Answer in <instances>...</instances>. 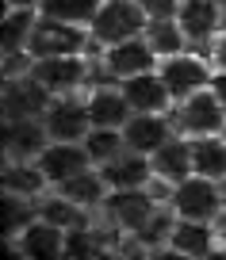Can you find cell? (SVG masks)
Here are the masks:
<instances>
[{"label": "cell", "instance_id": "21", "mask_svg": "<svg viewBox=\"0 0 226 260\" xmlns=\"http://www.w3.org/2000/svg\"><path fill=\"white\" fill-rule=\"evenodd\" d=\"M4 191L12 195H27V199H39L42 191H46V172L39 169V161H8L4 165Z\"/></svg>", "mask_w": 226, "mask_h": 260}, {"label": "cell", "instance_id": "29", "mask_svg": "<svg viewBox=\"0 0 226 260\" xmlns=\"http://www.w3.org/2000/svg\"><path fill=\"white\" fill-rule=\"evenodd\" d=\"M31 199L27 195H12L4 191V234H19L39 218V207H27Z\"/></svg>", "mask_w": 226, "mask_h": 260}, {"label": "cell", "instance_id": "6", "mask_svg": "<svg viewBox=\"0 0 226 260\" xmlns=\"http://www.w3.org/2000/svg\"><path fill=\"white\" fill-rule=\"evenodd\" d=\"M157 73L165 77V84H169L173 100H184V96H192V92L207 88V84H211V77H215L200 54H184V50H180V54L161 57Z\"/></svg>", "mask_w": 226, "mask_h": 260}, {"label": "cell", "instance_id": "4", "mask_svg": "<svg viewBox=\"0 0 226 260\" xmlns=\"http://www.w3.org/2000/svg\"><path fill=\"white\" fill-rule=\"evenodd\" d=\"M177 126L184 130V134H192V138L226 130V107L218 104V96L211 92V84L180 100V107H177Z\"/></svg>", "mask_w": 226, "mask_h": 260}, {"label": "cell", "instance_id": "7", "mask_svg": "<svg viewBox=\"0 0 226 260\" xmlns=\"http://www.w3.org/2000/svg\"><path fill=\"white\" fill-rule=\"evenodd\" d=\"M31 77L50 92V96H69L77 84H84L89 65L81 54H62V57H35Z\"/></svg>", "mask_w": 226, "mask_h": 260}, {"label": "cell", "instance_id": "3", "mask_svg": "<svg viewBox=\"0 0 226 260\" xmlns=\"http://www.w3.org/2000/svg\"><path fill=\"white\" fill-rule=\"evenodd\" d=\"M84 42H89L84 27L65 23V19H50L39 12V23H35V35L27 42V50L35 57H62V54H81Z\"/></svg>", "mask_w": 226, "mask_h": 260}, {"label": "cell", "instance_id": "26", "mask_svg": "<svg viewBox=\"0 0 226 260\" xmlns=\"http://www.w3.org/2000/svg\"><path fill=\"white\" fill-rule=\"evenodd\" d=\"M100 4H104V0H42L39 12L50 16V19H65V23H77V27H92Z\"/></svg>", "mask_w": 226, "mask_h": 260}, {"label": "cell", "instance_id": "14", "mask_svg": "<svg viewBox=\"0 0 226 260\" xmlns=\"http://www.w3.org/2000/svg\"><path fill=\"white\" fill-rule=\"evenodd\" d=\"M123 96H127L130 111H165L173 100L169 84H165V77L157 73V69H146V73L138 77H127V81H119Z\"/></svg>", "mask_w": 226, "mask_h": 260}, {"label": "cell", "instance_id": "23", "mask_svg": "<svg viewBox=\"0 0 226 260\" xmlns=\"http://www.w3.org/2000/svg\"><path fill=\"white\" fill-rule=\"evenodd\" d=\"M58 191L69 195L73 203H81V207H96V203L107 199V180H104L100 169H84L77 176H69L65 184H58Z\"/></svg>", "mask_w": 226, "mask_h": 260}, {"label": "cell", "instance_id": "18", "mask_svg": "<svg viewBox=\"0 0 226 260\" xmlns=\"http://www.w3.org/2000/svg\"><path fill=\"white\" fill-rule=\"evenodd\" d=\"M177 23L184 27L188 42H195V46L211 42V35L222 31L218 27V0H184L177 12Z\"/></svg>", "mask_w": 226, "mask_h": 260}, {"label": "cell", "instance_id": "5", "mask_svg": "<svg viewBox=\"0 0 226 260\" xmlns=\"http://www.w3.org/2000/svg\"><path fill=\"white\" fill-rule=\"evenodd\" d=\"M42 126L54 142H84V134L92 130L89 104L73 96H54L50 107L42 111Z\"/></svg>", "mask_w": 226, "mask_h": 260}, {"label": "cell", "instance_id": "2", "mask_svg": "<svg viewBox=\"0 0 226 260\" xmlns=\"http://www.w3.org/2000/svg\"><path fill=\"white\" fill-rule=\"evenodd\" d=\"M222 195H218V180H207L200 172L184 176L173 184V214L177 218H195V222H215L222 214Z\"/></svg>", "mask_w": 226, "mask_h": 260}, {"label": "cell", "instance_id": "24", "mask_svg": "<svg viewBox=\"0 0 226 260\" xmlns=\"http://www.w3.org/2000/svg\"><path fill=\"white\" fill-rule=\"evenodd\" d=\"M35 23H39V12L35 8H8L4 12V27H0L4 54L27 50V42H31V35H35Z\"/></svg>", "mask_w": 226, "mask_h": 260}, {"label": "cell", "instance_id": "22", "mask_svg": "<svg viewBox=\"0 0 226 260\" xmlns=\"http://www.w3.org/2000/svg\"><path fill=\"white\" fill-rule=\"evenodd\" d=\"M192 142V172L207 180H222L226 176V138H211V134H200Z\"/></svg>", "mask_w": 226, "mask_h": 260}, {"label": "cell", "instance_id": "32", "mask_svg": "<svg viewBox=\"0 0 226 260\" xmlns=\"http://www.w3.org/2000/svg\"><path fill=\"white\" fill-rule=\"evenodd\" d=\"M211 92H215V96H218V104L226 107V69H218V73L211 77Z\"/></svg>", "mask_w": 226, "mask_h": 260}, {"label": "cell", "instance_id": "36", "mask_svg": "<svg viewBox=\"0 0 226 260\" xmlns=\"http://www.w3.org/2000/svg\"><path fill=\"white\" fill-rule=\"evenodd\" d=\"M218 195H222V207H226V176L218 180Z\"/></svg>", "mask_w": 226, "mask_h": 260}, {"label": "cell", "instance_id": "34", "mask_svg": "<svg viewBox=\"0 0 226 260\" xmlns=\"http://www.w3.org/2000/svg\"><path fill=\"white\" fill-rule=\"evenodd\" d=\"M4 4H8V8H35V12L42 8V0H4Z\"/></svg>", "mask_w": 226, "mask_h": 260}, {"label": "cell", "instance_id": "20", "mask_svg": "<svg viewBox=\"0 0 226 260\" xmlns=\"http://www.w3.org/2000/svg\"><path fill=\"white\" fill-rule=\"evenodd\" d=\"M215 230L211 222H195V218H177L173 222V234H169V245L173 252H184V256H203V252L215 249Z\"/></svg>", "mask_w": 226, "mask_h": 260}, {"label": "cell", "instance_id": "30", "mask_svg": "<svg viewBox=\"0 0 226 260\" xmlns=\"http://www.w3.org/2000/svg\"><path fill=\"white\" fill-rule=\"evenodd\" d=\"M92 252H100V245H96V237H92V230L84 226V222L65 230V260H84V256H92Z\"/></svg>", "mask_w": 226, "mask_h": 260}, {"label": "cell", "instance_id": "33", "mask_svg": "<svg viewBox=\"0 0 226 260\" xmlns=\"http://www.w3.org/2000/svg\"><path fill=\"white\" fill-rule=\"evenodd\" d=\"M215 61H218V69H226V31H222V39L215 42Z\"/></svg>", "mask_w": 226, "mask_h": 260}, {"label": "cell", "instance_id": "16", "mask_svg": "<svg viewBox=\"0 0 226 260\" xmlns=\"http://www.w3.org/2000/svg\"><path fill=\"white\" fill-rule=\"evenodd\" d=\"M100 172H104L107 187H146L150 180H154V161L146 153H138V149H123L119 157H111L107 165H100Z\"/></svg>", "mask_w": 226, "mask_h": 260}, {"label": "cell", "instance_id": "1", "mask_svg": "<svg viewBox=\"0 0 226 260\" xmlns=\"http://www.w3.org/2000/svg\"><path fill=\"white\" fill-rule=\"evenodd\" d=\"M146 23H150V16L142 12L138 0H104L89 31H92V42L115 46V42L138 39V35L146 31Z\"/></svg>", "mask_w": 226, "mask_h": 260}, {"label": "cell", "instance_id": "12", "mask_svg": "<svg viewBox=\"0 0 226 260\" xmlns=\"http://www.w3.org/2000/svg\"><path fill=\"white\" fill-rule=\"evenodd\" d=\"M123 138H127V149H138V153L154 157L173 138V130H169L165 111H134L127 119V126H123Z\"/></svg>", "mask_w": 226, "mask_h": 260}, {"label": "cell", "instance_id": "15", "mask_svg": "<svg viewBox=\"0 0 226 260\" xmlns=\"http://www.w3.org/2000/svg\"><path fill=\"white\" fill-rule=\"evenodd\" d=\"M16 252L27 260H58L65 256V230L50 226L46 218H35L27 230H19Z\"/></svg>", "mask_w": 226, "mask_h": 260}, {"label": "cell", "instance_id": "17", "mask_svg": "<svg viewBox=\"0 0 226 260\" xmlns=\"http://www.w3.org/2000/svg\"><path fill=\"white\" fill-rule=\"evenodd\" d=\"M89 119L92 126H127V119L134 111H130L127 96H123V88H111V84H96V88L89 92Z\"/></svg>", "mask_w": 226, "mask_h": 260}, {"label": "cell", "instance_id": "31", "mask_svg": "<svg viewBox=\"0 0 226 260\" xmlns=\"http://www.w3.org/2000/svg\"><path fill=\"white\" fill-rule=\"evenodd\" d=\"M138 4H142V12L150 19H177V12H180L184 0H138Z\"/></svg>", "mask_w": 226, "mask_h": 260}, {"label": "cell", "instance_id": "25", "mask_svg": "<svg viewBox=\"0 0 226 260\" xmlns=\"http://www.w3.org/2000/svg\"><path fill=\"white\" fill-rule=\"evenodd\" d=\"M142 35H146V42L154 46V54H157V57L180 54V50L188 46V35H184V27H180L177 19H150Z\"/></svg>", "mask_w": 226, "mask_h": 260}, {"label": "cell", "instance_id": "35", "mask_svg": "<svg viewBox=\"0 0 226 260\" xmlns=\"http://www.w3.org/2000/svg\"><path fill=\"white\" fill-rule=\"evenodd\" d=\"M218 27L226 31V0H218Z\"/></svg>", "mask_w": 226, "mask_h": 260}, {"label": "cell", "instance_id": "8", "mask_svg": "<svg viewBox=\"0 0 226 260\" xmlns=\"http://www.w3.org/2000/svg\"><path fill=\"white\" fill-rule=\"evenodd\" d=\"M104 207H107V214H111V222L119 230H127V234H138V230L157 214V203L150 199L146 187H115L104 199Z\"/></svg>", "mask_w": 226, "mask_h": 260}, {"label": "cell", "instance_id": "13", "mask_svg": "<svg viewBox=\"0 0 226 260\" xmlns=\"http://www.w3.org/2000/svg\"><path fill=\"white\" fill-rule=\"evenodd\" d=\"M50 134L42 119H4V153L8 161H35L46 149Z\"/></svg>", "mask_w": 226, "mask_h": 260}, {"label": "cell", "instance_id": "19", "mask_svg": "<svg viewBox=\"0 0 226 260\" xmlns=\"http://www.w3.org/2000/svg\"><path fill=\"white\" fill-rule=\"evenodd\" d=\"M150 161H154V180H161V184L173 187V184H180L184 176H192V142L169 138Z\"/></svg>", "mask_w": 226, "mask_h": 260}, {"label": "cell", "instance_id": "9", "mask_svg": "<svg viewBox=\"0 0 226 260\" xmlns=\"http://www.w3.org/2000/svg\"><path fill=\"white\" fill-rule=\"evenodd\" d=\"M35 161H39V169L46 172V180L54 187L65 184L69 176H77V172L92 169V157H89V149H84V142H54L50 138L46 149H42Z\"/></svg>", "mask_w": 226, "mask_h": 260}, {"label": "cell", "instance_id": "28", "mask_svg": "<svg viewBox=\"0 0 226 260\" xmlns=\"http://www.w3.org/2000/svg\"><path fill=\"white\" fill-rule=\"evenodd\" d=\"M39 218H46L50 226H58V230H73V226L84 222V207L58 191V195H50V199H39Z\"/></svg>", "mask_w": 226, "mask_h": 260}, {"label": "cell", "instance_id": "10", "mask_svg": "<svg viewBox=\"0 0 226 260\" xmlns=\"http://www.w3.org/2000/svg\"><path fill=\"white\" fill-rule=\"evenodd\" d=\"M50 92L27 77H4V119H42V111L50 107Z\"/></svg>", "mask_w": 226, "mask_h": 260}, {"label": "cell", "instance_id": "27", "mask_svg": "<svg viewBox=\"0 0 226 260\" xmlns=\"http://www.w3.org/2000/svg\"><path fill=\"white\" fill-rule=\"evenodd\" d=\"M84 149H89L92 165H107L111 157H119L127 149V138H123L119 126H92L84 134Z\"/></svg>", "mask_w": 226, "mask_h": 260}, {"label": "cell", "instance_id": "11", "mask_svg": "<svg viewBox=\"0 0 226 260\" xmlns=\"http://www.w3.org/2000/svg\"><path fill=\"white\" fill-rule=\"evenodd\" d=\"M154 61H157V54H154V46L146 42V35L115 42V46H104V73L115 77V81L146 73V69H154Z\"/></svg>", "mask_w": 226, "mask_h": 260}]
</instances>
